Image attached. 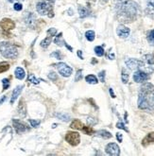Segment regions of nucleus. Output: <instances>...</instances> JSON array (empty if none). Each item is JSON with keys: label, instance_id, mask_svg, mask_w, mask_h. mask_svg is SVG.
<instances>
[{"label": "nucleus", "instance_id": "1", "mask_svg": "<svg viewBox=\"0 0 154 156\" xmlns=\"http://www.w3.org/2000/svg\"><path fill=\"white\" fill-rule=\"evenodd\" d=\"M116 12L117 17L121 22H132L137 18L139 6L132 0H127L123 3L116 5Z\"/></svg>", "mask_w": 154, "mask_h": 156}, {"label": "nucleus", "instance_id": "2", "mask_svg": "<svg viewBox=\"0 0 154 156\" xmlns=\"http://www.w3.org/2000/svg\"><path fill=\"white\" fill-rule=\"evenodd\" d=\"M140 93L138 98V107L145 111H153L154 110V100L151 95L154 92V86L150 83L144 84L140 88Z\"/></svg>", "mask_w": 154, "mask_h": 156}, {"label": "nucleus", "instance_id": "3", "mask_svg": "<svg viewBox=\"0 0 154 156\" xmlns=\"http://www.w3.org/2000/svg\"><path fill=\"white\" fill-rule=\"evenodd\" d=\"M139 70L146 72L147 74H151L154 72V56L151 54L144 55L139 60Z\"/></svg>", "mask_w": 154, "mask_h": 156}, {"label": "nucleus", "instance_id": "4", "mask_svg": "<svg viewBox=\"0 0 154 156\" xmlns=\"http://www.w3.org/2000/svg\"><path fill=\"white\" fill-rule=\"evenodd\" d=\"M0 53L7 59H15L18 56V49L11 43L2 42L0 44Z\"/></svg>", "mask_w": 154, "mask_h": 156}, {"label": "nucleus", "instance_id": "5", "mask_svg": "<svg viewBox=\"0 0 154 156\" xmlns=\"http://www.w3.org/2000/svg\"><path fill=\"white\" fill-rule=\"evenodd\" d=\"M55 0H43L37 3L36 10L41 15H47L53 17V5Z\"/></svg>", "mask_w": 154, "mask_h": 156}, {"label": "nucleus", "instance_id": "6", "mask_svg": "<svg viewBox=\"0 0 154 156\" xmlns=\"http://www.w3.org/2000/svg\"><path fill=\"white\" fill-rule=\"evenodd\" d=\"M15 27V24L9 18H4L0 21V31L5 35H10V31Z\"/></svg>", "mask_w": 154, "mask_h": 156}, {"label": "nucleus", "instance_id": "7", "mask_svg": "<svg viewBox=\"0 0 154 156\" xmlns=\"http://www.w3.org/2000/svg\"><path fill=\"white\" fill-rule=\"evenodd\" d=\"M65 140L71 146H78L80 143V136L77 132H68L65 134Z\"/></svg>", "mask_w": 154, "mask_h": 156}, {"label": "nucleus", "instance_id": "8", "mask_svg": "<svg viewBox=\"0 0 154 156\" xmlns=\"http://www.w3.org/2000/svg\"><path fill=\"white\" fill-rule=\"evenodd\" d=\"M57 69H58L60 74L62 77H65V78L70 77L71 74H72V72H73L72 68L70 66H68L66 63H65V62H60V63H58V65H57Z\"/></svg>", "mask_w": 154, "mask_h": 156}, {"label": "nucleus", "instance_id": "9", "mask_svg": "<svg viewBox=\"0 0 154 156\" xmlns=\"http://www.w3.org/2000/svg\"><path fill=\"white\" fill-rule=\"evenodd\" d=\"M106 152L109 155H112V156H118L120 154V149L117 144L115 143H110L106 146V149H105Z\"/></svg>", "mask_w": 154, "mask_h": 156}, {"label": "nucleus", "instance_id": "10", "mask_svg": "<svg viewBox=\"0 0 154 156\" xmlns=\"http://www.w3.org/2000/svg\"><path fill=\"white\" fill-rule=\"evenodd\" d=\"M133 80L135 82H144L149 80V74H147L146 72H144L142 70H138L134 73L133 75Z\"/></svg>", "mask_w": 154, "mask_h": 156}, {"label": "nucleus", "instance_id": "11", "mask_svg": "<svg viewBox=\"0 0 154 156\" xmlns=\"http://www.w3.org/2000/svg\"><path fill=\"white\" fill-rule=\"evenodd\" d=\"M12 124H13V127H14V129L16 131L17 133H23L25 132H26L29 129H28V127H26V124L22 123L20 120H17V119H13L12 120Z\"/></svg>", "mask_w": 154, "mask_h": 156}, {"label": "nucleus", "instance_id": "12", "mask_svg": "<svg viewBox=\"0 0 154 156\" xmlns=\"http://www.w3.org/2000/svg\"><path fill=\"white\" fill-rule=\"evenodd\" d=\"M116 32H117V35H118L120 38L125 39V38H127V37H128V36L130 35L131 30H130L129 27H127L126 26H124V25H120V26L117 27Z\"/></svg>", "mask_w": 154, "mask_h": 156}, {"label": "nucleus", "instance_id": "13", "mask_svg": "<svg viewBox=\"0 0 154 156\" xmlns=\"http://www.w3.org/2000/svg\"><path fill=\"white\" fill-rule=\"evenodd\" d=\"M25 23L30 27H34L36 24V17L32 12H26L25 16Z\"/></svg>", "mask_w": 154, "mask_h": 156}, {"label": "nucleus", "instance_id": "14", "mask_svg": "<svg viewBox=\"0 0 154 156\" xmlns=\"http://www.w3.org/2000/svg\"><path fill=\"white\" fill-rule=\"evenodd\" d=\"M146 1L147 7L146 10H145V12L150 17H154V0H146Z\"/></svg>", "mask_w": 154, "mask_h": 156}, {"label": "nucleus", "instance_id": "15", "mask_svg": "<svg viewBox=\"0 0 154 156\" xmlns=\"http://www.w3.org/2000/svg\"><path fill=\"white\" fill-rule=\"evenodd\" d=\"M126 66H128L130 69L131 70H135V69H138L139 67V60L136 59H128L126 60Z\"/></svg>", "mask_w": 154, "mask_h": 156}, {"label": "nucleus", "instance_id": "16", "mask_svg": "<svg viewBox=\"0 0 154 156\" xmlns=\"http://www.w3.org/2000/svg\"><path fill=\"white\" fill-rule=\"evenodd\" d=\"M150 144H154V133H149L142 141V145L144 147H148Z\"/></svg>", "mask_w": 154, "mask_h": 156}, {"label": "nucleus", "instance_id": "17", "mask_svg": "<svg viewBox=\"0 0 154 156\" xmlns=\"http://www.w3.org/2000/svg\"><path fill=\"white\" fill-rule=\"evenodd\" d=\"M23 88H24L23 85H19V86H17V87L13 90V92H12V98H11V103H12V104L14 103V101L16 100V98L20 96V94H21V92H22Z\"/></svg>", "mask_w": 154, "mask_h": 156}, {"label": "nucleus", "instance_id": "18", "mask_svg": "<svg viewBox=\"0 0 154 156\" xmlns=\"http://www.w3.org/2000/svg\"><path fill=\"white\" fill-rule=\"evenodd\" d=\"M70 127L72 128V129H75V130H81V131H82L84 125L82 124V122L79 121V119H75V120H73V122L71 123Z\"/></svg>", "mask_w": 154, "mask_h": 156}, {"label": "nucleus", "instance_id": "19", "mask_svg": "<svg viewBox=\"0 0 154 156\" xmlns=\"http://www.w3.org/2000/svg\"><path fill=\"white\" fill-rule=\"evenodd\" d=\"M78 11H79V17L80 18H85L87 16H89V10L87 8L83 7V6H79V9H78Z\"/></svg>", "mask_w": 154, "mask_h": 156}, {"label": "nucleus", "instance_id": "20", "mask_svg": "<svg viewBox=\"0 0 154 156\" xmlns=\"http://www.w3.org/2000/svg\"><path fill=\"white\" fill-rule=\"evenodd\" d=\"M96 135L99 136V137H102L103 139H109V138H112V134L111 133H109L105 130H100V131H98L96 132Z\"/></svg>", "mask_w": 154, "mask_h": 156}, {"label": "nucleus", "instance_id": "21", "mask_svg": "<svg viewBox=\"0 0 154 156\" xmlns=\"http://www.w3.org/2000/svg\"><path fill=\"white\" fill-rule=\"evenodd\" d=\"M18 113L21 116H26V104L24 102V100L22 99L20 103H19V106H18Z\"/></svg>", "mask_w": 154, "mask_h": 156}, {"label": "nucleus", "instance_id": "22", "mask_svg": "<svg viewBox=\"0 0 154 156\" xmlns=\"http://www.w3.org/2000/svg\"><path fill=\"white\" fill-rule=\"evenodd\" d=\"M14 74H15V77L18 79V80H23L26 76V73H25V70L21 67H17L15 69V72H14Z\"/></svg>", "mask_w": 154, "mask_h": 156}, {"label": "nucleus", "instance_id": "23", "mask_svg": "<svg viewBox=\"0 0 154 156\" xmlns=\"http://www.w3.org/2000/svg\"><path fill=\"white\" fill-rule=\"evenodd\" d=\"M85 80L88 82L90 84H96L98 80H97V78L95 76V75H88L85 77Z\"/></svg>", "mask_w": 154, "mask_h": 156}, {"label": "nucleus", "instance_id": "24", "mask_svg": "<svg viewBox=\"0 0 154 156\" xmlns=\"http://www.w3.org/2000/svg\"><path fill=\"white\" fill-rule=\"evenodd\" d=\"M55 115L62 121H69L70 118H71L70 115L68 114H65V113H57Z\"/></svg>", "mask_w": 154, "mask_h": 156}, {"label": "nucleus", "instance_id": "25", "mask_svg": "<svg viewBox=\"0 0 154 156\" xmlns=\"http://www.w3.org/2000/svg\"><path fill=\"white\" fill-rule=\"evenodd\" d=\"M51 40H52V37H51V36H48V37H47L46 39H44V40L41 42V47L44 48H47L48 47V45L50 44Z\"/></svg>", "mask_w": 154, "mask_h": 156}, {"label": "nucleus", "instance_id": "26", "mask_svg": "<svg viewBox=\"0 0 154 156\" xmlns=\"http://www.w3.org/2000/svg\"><path fill=\"white\" fill-rule=\"evenodd\" d=\"M62 34L61 33H60L57 37L55 38V40H54V43H55L56 44H58V45H60V47H61V45H63V44L65 43V41L62 39V36H61Z\"/></svg>", "mask_w": 154, "mask_h": 156}, {"label": "nucleus", "instance_id": "27", "mask_svg": "<svg viewBox=\"0 0 154 156\" xmlns=\"http://www.w3.org/2000/svg\"><path fill=\"white\" fill-rule=\"evenodd\" d=\"M95 32L93 31V30H88V31H86V33H85V37H86V39L88 40V41H90V42H93L94 40H95Z\"/></svg>", "mask_w": 154, "mask_h": 156}, {"label": "nucleus", "instance_id": "28", "mask_svg": "<svg viewBox=\"0 0 154 156\" xmlns=\"http://www.w3.org/2000/svg\"><path fill=\"white\" fill-rule=\"evenodd\" d=\"M121 79H122V81L123 83H127V82L129 81V74L128 72L126 71V69H122V75H121Z\"/></svg>", "mask_w": 154, "mask_h": 156}, {"label": "nucleus", "instance_id": "29", "mask_svg": "<svg viewBox=\"0 0 154 156\" xmlns=\"http://www.w3.org/2000/svg\"><path fill=\"white\" fill-rule=\"evenodd\" d=\"M95 53L97 55L98 57H101L104 55V49L102 47H96L95 48Z\"/></svg>", "mask_w": 154, "mask_h": 156}, {"label": "nucleus", "instance_id": "30", "mask_svg": "<svg viewBox=\"0 0 154 156\" xmlns=\"http://www.w3.org/2000/svg\"><path fill=\"white\" fill-rule=\"evenodd\" d=\"M9 68H10V65L8 62H2L0 63V73H3L5 71H7Z\"/></svg>", "mask_w": 154, "mask_h": 156}, {"label": "nucleus", "instance_id": "31", "mask_svg": "<svg viewBox=\"0 0 154 156\" xmlns=\"http://www.w3.org/2000/svg\"><path fill=\"white\" fill-rule=\"evenodd\" d=\"M148 41L149 42L150 44L154 45V30H152L149 33V35H148Z\"/></svg>", "mask_w": 154, "mask_h": 156}, {"label": "nucleus", "instance_id": "32", "mask_svg": "<svg viewBox=\"0 0 154 156\" xmlns=\"http://www.w3.org/2000/svg\"><path fill=\"white\" fill-rule=\"evenodd\" d=\"M29 80L31 82V83H33V84H38L39 82H40V80L37 79V78H35V76L32 75V74H30L29 76Z\"/></svg>", "mask_w": 154, "mask_h": 156}, {"label": "nucleus", "instance_id": "33", "mask_svg": "<svg viewBox=\"0 0 154 156\" xmlns=\"http://www.w3.org/2000/svg\"><path fill=\"white\" fill-rule=\"evenodd\" d=\"M82 131H83L86 134H89V135H91V134H93V133H95V131H94L93 128H91V127H86V126L83 127Z\"/></svg>", "mask_w": 154, "mask_h": 156}, {"label": "nucleus", "instance_id": "34", "mask_svg": "<svg viewBox=\"0 0 154 156\" xmlns=\"http://www.w3.org/2000/svg\"><path fill=\"white\" fill-rule=\"evenodd\" d=\"M2 84H3V91L7 90L9 87H10V81H9L8 79H4V80H2Z\"/></svg>", "mask_w": 154, "mask_h": 156}, {"label": "nucleus", "instance_id": "35", "mask_svg": "<svg viewBox=\"0 0 154 156\" xmlns=\"http://www.w3.org/2000/svg\"><path fill=\"white\" fill-rule=\"evenodd\" d=\"M51 57H56L58 60H61L62 59V56H61V53L60 51H55V52H53L51 55H50Z\"/></svg>", "mask_w": 154, "mask_h": 156}, {"label": "nucleus", "instance_id": "36", "mask_svg": "<svg viewBox=\"0 0 154 156\" xmlns=\"http://www.w3.org/2000/svg\"><path fill=\"white\" fill-rule=\"evenodd\" d=\"M13 9H14V10H15L16 12H20V11H22L23 6H22V4H21L20 2H17V3H15V4H14Z\"/></svg>", "mask_w": 154, "mask_h": 156}, {"label": "nucleus", "instance_id": "37", "mask_svg": "<svg viewBox=\"0 0 154 156\" xmlns=\"http://www.w3.org/2000/svg\"><path fill=\"white\" fill-rule=\"evenodd\" d=\"M30 125H31L32 127L36 128V127H38V126L40 125L41 121H40V120H33V119H30Z\"/></svg>", "mask_w": 154, "mask_h": 156}, {"label": "nucleus", "instance_id": "38", "mask_svg": "<svg viewBox=\"0 0 154 156\" xmlns=\"http://www.w3.org/2000/svg\"><path fill=\"white\" fill-rule=\"evenodd\" d=\"M105 73H106V71H100L99 72V74H98V77H99V79H100V81L101 82H104L105 81Z\"/></svg>", "mask_w": 154, "mask_h": 156}, {"label": "nucleus", "instance_id": "39", "mask_svg": "<svg viewBox=\"0 0 154 156\" xmlns=\"http://www.w3.org/2000/svg\"><path fill=\"white\" fill-rule=\"evenodd\" d=\"M48 78H49L51 80L55 81V80H57L58 76H57V74H55V73H54V72H50V73H49V75H48Z\"/></svg>", "mask_w": 154, "mask_h": 156}, {"label": "nucleus", "instance_id": "40", "mask_svg": "<svg viewBox=\"0 0 154 156\" xmlns=\"http://www.w3.org/2000/svg\"><path fill=\"white\" fill-rule=\"evenodd\" d=\"M82 71L81 70H79L78 72H77V74H76V78H75V81H79V80H81V78H82Z\"/></svg>", "mask_w": 154, "mask_h": 156}, {"label": "nucleus", "instance_id": "41", "mask_svg": "<svg viewBox=\"0 0 154 156\" xmlns=\"http://www.w3.org/2000/svg\"><path fill=\"white\" fill-rule=\"evenodd\" d=\"M56 33H57V30H56V29H54V27H52V29H50V30H47V34H48L49 36H51V37H52V36L55 35Z\"/></svg>", "mask_w": 154, "mask_h": 156}, {"label": "nucleus", "instance_id": "42", "mask_svg": "<svg viewBox=\"0 0 154 156\" xmlns=\"http://www.w3.org/2000/svg\"><path fill=\"white\" fill-rule=\"evenodd\" d=\"M116 127L118 128V129H122V130H125L126 132H129V130L127 129V128L125 127V125L123 124V123H121V122H118L116 124Z\"/></svg>", "mask_w": 154, "mask_h": 156}, {"label": "nucleus", "instance_id": "43", "mask_svg": "<svg viewBox=\"0 0 154 156\" xmlns=\"http://www.w3.org/2000/svg\"><path fill=\"white\" fill-rule=\"evenodd\" d=\"M87 121H88V123H89L90 125H95V124L97 122L95 118H91V117H89V118L87 119Z\"/></svg>", "mask_w": 154, "mask_h": 156}, {"label": "nucleus", "instance_id": "44", "mask_svg": "<svg viewBox=\"0 0 154 156\" xmlns=\"http://www.w3.org/2000/svg\"><path fill=\"white\" fill-rule=\"evenodd\" d=\"M116 138H117V140H118L119 142H122V139H123V136H122V134L121 133H116Z\"/></svg>", "mask_w": 154, "mask_h": 156}, {"label": "nucleus", "instance_id": "45", "mask_svg": "<svg viewBox=\"0 0 154 156\" xmlns=\"http://www.w3.org/2000/svg\"><path fill=\"white\" fill-rule=\"evenodd\" d=\"M24 1V0H9V2H11V3H17V2H22Z\"/></svg>", "mask_w": 154, "mask_h": 156}, {"label": "nucleus", "instance_id": "46", "mask_svg": "<svg viewBox=\"0 0 154 156\" xmlns=\"http://www.w3.org/2000/svg\"><path fill=\"white\" fill-rule=\"evenodd\" d=\"M78 56H79L80 59H83V57H82V52H81V50H79V51H78Z\"/></svg>", "mask_w": 154, "mask_h": 156}, {"label": "nucleus", "instance_id": "47", "mask_svg": "<svg viewBox=\"0 0 154 156\" xmlns=\"http://www.w3.org/2000/svg\"><path fill=\"white\" fill-rule=\"evenodd\" d=\"M125 1H127V0H115V4L117 5V4L123 3V2H125Z\"/></svg>", "mask_w": 154, "mask_h": 156}, {"label": "nucleus", "instance_id": "48", "mask_svg": "<svg viewBox=\"0 0 154 156\" xmlns=\"http://www.w3.org/2000/svg\"><path fill=\"white\" fill-rule=\"evenodd\" d=\"M6 98H7V97H6V96H4L1 99H0V104H2V103L5 101V100H6Z\"/></svg>", "mask_w": 154, "mask_h": 156}, {"label": "nucleus", "instance_id": "49", "mask_svg": "<svg viewBox=\"0 0 154 156\" xmlns=\"http://www.w3.org/2000/svg\"><path fill=\"white\" fill-rule=\"evenodd\" d=\"M110 94L112 95V98H115V95H114V93L113 92V89L112 88H110Z\"/></svg>", "mask_w": 154, "mask_h": 156}, {"label": "nucleus", "instance_id": "50", "mask_svg": "<svg viewBox=\"0 0 154 156\" xmlns=\"http://www.w3.org/2000/svg\"><path fill=\"white\" fill-rule=\"evenodd\" d=\"M109 1V0H100V2L101 3H107Z\"/></svg>", "mask_w": 154, "mask_h": 156}, {"label": "nucleus", "instance_id": "51", "mask_svg": "<svg viewBox=\"0 0 154 156\" xmlns=\"http://www.w3.org/2000/svg\"><path fill=\"white\" fill-rule=\"evenodd\" d=\"M152 98H153V100H154V92H153V95H152Z\"/></svg>", "mask_w": 154, "mask_h": 156}]
</instances>
